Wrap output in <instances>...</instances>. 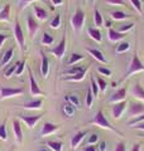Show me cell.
I'll list each match as a JSON object with an SVG mask.
<instances>
[{
    "instance_id": "cell-1",
    "label": "cell",
    "mask_w": 144,
    "mask_h": 151,
    "mask_svg": "<svg viewBox=\"0 0 144 151\" xmlns=\"http://www.w3.org/2000/svg\"><path fill=\"white\" fill-rule=\"evenodd\" d=\"M142 70H144V65H143V63H142V60L139 59V57H138L137 54H134L132 62H130V65H129V69L127 70L125 76L123 77V81H125V79H127L128 77H130L133 73L142 72Z\"/></svg>"
},
{
    "instance_id": "cell-2",
    "label": "cell",
    "mask_w": 144,
    "mask_h": 151,
    "mask_svg": "<svg viewBox=\"0 0 144 151\" xmlns=\"http://www.w3.org/2000/svg\"><path fill=\"white\" fill-rule=\"evenodd\" d=\"M90 124L97 125V126H100V127H103V129H109V130H111V131H114V132H118V130H115L114 127L111 126V124H110V122L106 120V117L104 116L103 111H99L97 113H96L95 117H94V120L91 121Z\"/></svg>"
},
{
    "instance_id": "cell-3",
    "label": "cell",
    "mask_w": 144,
    "mask_h": 151,
    "mask_svg": "<svg viewBox=\"0 0 144 151\" xmlns=\"http://www.w3.org/2000/svg\"><path fill=\"white\" fill-rule=\"evenodd\" d=\"M14 37H15L17 43L19 45V48H20V50L24 52V49H25V38H24V33H23V29L18 19L15 20V24H14Z\"/></svg>"
},
{
    "instance_id": "cell-4",
    "label": "cell",
    "mask_w": 144,
    "mask_h": 151,
    "mask_svg": "<svg viewBox=\"0 0 144 151\" xmlns=\"http://www.w3.org/2000/svg\"><path fill=\"white\" fill-rule=\"evenodd\" d=\"M84 23H85V13L81 9H77L71 19V24L76 32H80L84 27Z\"/></svg>"
},
{
    "instance_id": "cell-5",
    "label": "cell",
    "mask_w": 144,
    "mask_h": 151,
    "mask_svg": "<svg viewBox=\"0 0 144 151\" xmlns=\"http://www.w3.org/2000/svg\"><path fill=\"white\" fill-rule=\"evenodd\" d=\"M23 88H10V87H0V100L10 98L17 94H22Z\"/></svg>"
},
{
    "instance_id": "cell-6",
    "label": "cell",
    "mask_w": 144,
    "mask_h": 151,
    "mask_svg": "<svg viewBox=\"0 0 144 151\" xmlns=\"http://www.w3.org/2000/svg\"><path fill=\"white\" fill-rule=\"evenodd\" d=\"M51 53L55 54V57L56 58H58V59L63 58V55L66 53V37L62 38L61 42L57 44V47H55L53 49H51Z\"/></svg>"
},
{
    "instance_id": "cell-7",
    "label": "cell",
    "mask_w": 144,
    "mask_h": 151,
    "mask_svg": "<svg viewBox=\"0 0 144 151\" xmlns=\"http://www.w3.org/2000/svg\"><path fill=\"white\" fill-rule=\"evenodd\" d=\"M144 113V105L143 103H135L132 102L128 110V116L129 117H134V116H140Z\"/></svg>"
},
{
    "instance_id": "cell-8",
    "label": "cell",
    "mask_w": 144,
    "mask_h": 151,
    "mask_svg": "<svg viewBox=\"0 0 144 151\" xmlns=\"http://www.w3.org/2000/svg\"><path fill=\"white\" fill-rule=\"evenodd\" d=\"M127 106H128V102L125 100L115 103V105L113 106V116H114V119H116V120L120 119V117L123 116L124 111H125Z\"/></svg>"
},
{
    "instance_id": "cell-9",
    "label": "cell",
    "mask_w": 144,
    "mask_h": 151,
    "mask_svg": "<svg viewBox=\"0 0 144 151\" xmlns=\"http://www.w3.org/2000/svg\"><path fill=\"white\" fill-rule=\"evenodd\" d=\"M28 72H29V82H31V93L33 94V96H44V93H43L41 91V88L37 84L36 82V79L34 77H33V73H32V70L31 68H28Z\"/></svg>"
},
{
    "instance_id": "cell-10",
    "label": "cell",
    "mask_w": 144,
    "mask_h": 151,
    "mask_svg": "<svg viewBox=\"0 0 144 151\" xmlns=\"http://www.w3.org/2000/svg\"><path fill=\"white\" fill-rule=\"evenodd\" d=\"M27 25H28V30H29V35L33 38L36 35V33L39 29V24L37 23V20L34 19L33 15H28L27 18Z\"/></svg>"
},
{
    "instance_id": "cell-11",
    "label": "cell",
    "mask_w": 144,
    "mask_h": 151,
    "mask_svg": "<svg viewBox=\"0 0 144 151\" xmlns=\"http://www.w3.org/2000/svg\"><path fill=\"white\" fill-rule=\"evenodd\" d=\"M41 55H42V64H41V73L43 78L48 77V73H49V60H48V57L44 54V52L41 50Z\"/></svg>"
},
{
    "instance_id": "cell-12",
    "label": "cell",
    "mask_w": 144,
    "mask_h": 151,
    "mask_svg": "<svg viewBox=\"0 0 144 151\" xmlns=\"http://www.w3.org/2000/svg\"><path fill=\"white\" fill-rule=\"evenodd\" d=\"M43 117V115H37V116H20V120L24 121L28 126V129H33V127L36 126V124L38 121H39Z\"/></svg>"
},
{
    "instance_id": "cell-13",
    "label": "cell",
    "mask_w": 144,
    "mask_h": 151,
    "mask_svg": "<svg viewBox=\"0 0 144 151\" xmlns=\"http://www.w3.org/2000/svg\"><path fill=\"white\" fill-rule=\"evenodd\" d=\"M58 129H60V126H58V125H55V124H52V122H46V124L43 125V127H42L41 136L51 135V134H53V132H56Z\"/></svg>"
},
{
    "instance_id": "cell-14",
    "label": "cell",
    "mask_w": 144,
    "mask_h": 151,
    "mask_svg": "<svg viewBox=\"0 0 144 151\" xmlns=\"http://www.w3.org/2000/svg\"><path fill=\"white\" fill-rule=\"evenodd\" d=\"M13 131H14V135H15V140L18 144H22L23 141V131H22V126H20V122L18 120H14L13 121Z\"/></svg>"
},
{
    "instance_id": "cell-15",
    "label": "cell",
    "mask_w": 144,
    "mask_h": 151,
    "mask_svg": "<svg viewBox=\"0 0 144 151\" xmlns=\"http://www.w3.org/2000/svg\"><path fill=\"white\" fill-rule=\"evenodd\" d=\"M86 135H87V131H80V132H77V134H76L73 137H72V140H71V147L72 149L77 147V146L81 144V141L85 139Z\"/></svg>"
},
{
    "instance_id": "cell-16",
    "label": "cell",
    "mask_w": 144,
    "mask_h": 151,
    "mask_svg": "<svg viewBox=\"0 0 144 151\" xmlns=\"http://www.w3.org/2000/svg\"><path fill=\"white\" fill-rule=\"evenodd\" d=\"M125 96H127V88H120L118 89V92H115L111 97H110V102H120V101H124L125 100Z\"/></svg>"
},
{
    "instance_id": "cell-17",
    "label": "cell",
    "mask_w": 144,
    "mask_h": 151,
    "mask_svg": "<svg viewBox=\"0 0 144 151\" xmlns=\"http://www.w3.org/2000/svg\"><path fill=\"white\" fill-rule=\"evenodd\" d=\"M124 37H125V35H124L123 33H120V32H118V30H114L111 27H109L108 38H109L110 42H119V40H121Z\"/></svg>"
},
{
    "instance_id": "cell-18",
    "label": "cell",
    "mask_w": 144,
    "mask_h": 151,
    "mask_svg": "<svg viewBox=\"0 0 144 151\" xmlns=\"http://www.w3.org/2000/svg\"><path fill=\"white\" fill-rule=\"evenodd\" d=\"M87 52H89V53H90L91 55L94 57L95 59H97L100 63H104V64H105V63L108 62L106 58H105V57H104V54H103V53H101V52H100L99 49H95V48H87Z\"/></svg>"
},
{
    "instance_id": "cell-19",
    "label": "cell",
    "mask_w": 144,
    "mask_h": 151,
    "mask_svg": "<svg viewBox=\"0 0 144 151\" xmlns=\"http://www.w3.org/2000/svg\"><path fill=\"white\" fill-rule=\"evenodd\" d=\"M132 94L134 97L139 98V100H143L144 101V88L140 83H135L134 84V87L132 89Z\"/></svg>"
},
{
    "instance_id": "cell-20",
    "label": "cell",
    "mask_w": 144,
    "mask_h": 151,
    "mask_svg": "<svg viewBox=\"0 0 144 151\" xmlns=\"http://www.w3.org/2000/svg\"><path fill=\"white\" fill-rule=\"evenodd\" d=\"M87 33H89V35L92 38L95 42H97V43H101V42H103L101 32H100L97 28H89V29H87Z\"/></svg>"
},
{
    "instance_id": "cell-21",
    "label": "cell",
    "mask_w": 144,
    "mask_h": 151,
    "mask_svg": "<svg viewBox=\"0 0 144 151\" xmlns=\"http://www.w3.org/2000/svg\"><path fill=\"white\" fill-rule=\"evenodd\" d=\"M42 105H43L42 100H33V101L25 102L23 107L27 108V110H38V108H42Z\"/></svg>"
},
{
    "instance_id": "cell-22",
    "label": "cell",
    "mask_w": 144,
    "mask_h": 151,
    "mask_svg": "<svg viewBox=\"0 0 144 151\" xmlns=\"http://www.w3.org/2000/svg\"><path fill=\"white\" fill-rule=\"evenodd\" d=\"M34 14H36V17H37V19H39V20H46V19L48 18V13H47V10L46 9H43V8H41V6H38V5H34Z\"/></svg>"
},
{
    "instance_id": "cell-23",
    "label": "cell",
    "mask_w": 144,
    "mask_h": 151,
    "mask_svg": "<svg viewBox=\"0 0 144 151\" xmlns=\"http://www.w3.org/2000/svg\"><path fill=\"white\" fill-rule=\"evenodd\" d=\"M65 101L67 103H70V105H72L73 107H80V105H81L80 98L76 96V94H67L65 97Z\"/></svg>"
},
{
    "instance_id": "cell-24",
    "label": "cell",
    "mask_w": 144,
    "mask_h": 151,
    "mask_svg": "<svg viewBox=\"0 0 144 151\" xmlns=\"http://www.w3.org/2000/svg\"><path fill=\"white\" fill-rule=\"evenodd\" d=\"M86 72H87V68L84 69L82 72H80V73H77V74L70 76V77H66V78H63V79H65V81H72V82H79V81H82V79L85 78V74H86Z\"/></svg>"
},
{
    "instance_id": "cell-25",
    "label": "cell",
    "mask_w": 144,
    "mask_h": 151,
    "mask_svg": "<svg viewBox=\"0 0 144 151\" xmlns=\"http://www.w3.org/2000/svg\"><path fill=\"white\" fill-rule=\"evenodd\" d=\"M9 19H10V5L7 4L4 9H1V12H0V20L1 22H9Z\"/></svg>"
},
{
    "instance_id": "cell-26",
    "label": "cell",
    "mask_w": 144,
    "mask_h": 151,
    "mask_svg": "<svg viewBox=\"0 0 144 151\" xmlns=\"http://www.w3.org/2000/svg\"><path fill=\"white\" fill-rule=\"evenodd\" d=\"M75 110H76V107H73L72 105H70V103H65L63 105V107H62V111H63V113H65V116L66 117H73V115H75Z\"/></svg>"
},
{
    "instance_id": "cell-27",
    "label": "cell",
    "mask_w": 144,
    "mask_h": 151,
    "mask_svg": "<svg viewBox=\"0 0 144 151\" xmlns=\"http://www.w3.org/2000/svg\"><path fill=\"white\" fill-rule=\"evenodd\" d=\"M13 54H14V48H9L5 53L3 55V59H1V65H7L9 62H10V59L13 58Z\"/></svg>"
},
{
    "instance_id": "cell-28",
    "label": "cell",
    "mask_w": 144,
    "mask_h": 151,
    "mask_svg": "<svg viewBox=\"0 0 144 151\" xmlns=\"http://www.w3.org/2000/svg\"><path fill=\"white\" fill-rule=\"evenodd\" d=\"M84 69H86V68H84L82 65H72L71 68H68V69H66L65 72H63V74H70V76H73V74H77V73H80V72H82Z\"/></svg>"
},
{
    "instance_id": "cell-29",
    "label": "cell",
    "mask_w": 144,
    "mask_h": 151,
    "mask_svg": "<svg viewBox=\"0 0 144 151\" xmlns=\"http://www.w3.org/2000/svg\"><path fill=\"white\" fill-rule=\"evenodd\" d=\"M130 49V43L129 42H121L120 44H118V47L115 48V53L116 54H120V53H124Z\"/></svg>"
},
{
    "instance_id": "cell-30",
    "label": "cell",
    "mask_w": 144,
    "mask_h": 151,
    "mask_svg": "<svg viewBox=\"0 0 144 151\" xmlns=\"http://www.w3.org/2000/svg\"><path fill=\"white\" fill-rule=\"evenodd\" d=\"M85 58L84 55H81L79 53H73V54H71L70 57V59H68V62H67V65H73V64H77L80 60H82Z\"/></svg>"
},
{
    "instance_id": "cell-31",
    "label": "cell",
    "mask_w": 144,
    "mask_h": 151,
    "mask_svg": "<svg viewBox=\"0 0 144 151\" xmlns=\"http://www.w3.org/2000/svg\"><path fill=\"white\" fill-rule=\"evenodd\" d=\"M110 15H111V18L114 20H125L128 18V15L124 12H111Z\"/></svg>"
},
{
    "instance_id": "cell-32",
    "label": "cell",
    "mask_w": 144,
    "mask_h": 151,
    "mask_svg": "<svg viewBox=\"0 0 144 151\" xmlns=\"http://www.w3.org/2000/svg\"><path fill=\"white\" fill-rule=\"evenodd\" d=\"M91 91H92V94H94V97H97L99 96V93H100V88H99V84L97 82H96V79L94 77H91Z\"/></svg>"
},
{
    "instance_id": "cell-33",
    "label": "cell",
    "mask_w": 144,
    "mask_h": 151,
    "mask_svg": "<svg viewBox=\"0 0 144 151\" xmlns=\"http://www.w3.org/2000/svg\"><path fill=\"white\" fill-rule=\"evenodd\" d=\"M47 146H49L52 151H62V142L60 141H48Z\"/></svg>"
},
{
    "instance_id": "cell-34",
    "label": "cell",
    "mask_w": 144,
    "mask_h": 151,
    "mask_svg": "<svg viewBox=\"0 0 144 151\" xmlns=\"http://www.w3.org/2000/svg\"><path fill=\"white\" fill-rule=\"evenodd\" d=\"M42 44H44V45H51V44H53V37H52L51 34H48V33H43V37H42Z\"/></svg>"
},
{
    "instance_id": "cell-35",
    "label": "cell",
    "mask_w": 144,
    "mask_h": 151,
    "mask_svg": "<svg viewBox=\"0 0 144 151\" xmlns=\"http://www.w3.org/2000/svg\"><path fill=\"white\" fill-rule=\"evenodd\" d=\"M94 20H95V25H96V28L103 27L104 20H103V17H101V14H100L99 10H95V13H94Z\"/></svg>"
},
{
    "instance_id": "cell-36",
    "label": "cell",
    "mask_w": 144,
    "mask_h": 151,
    "mask_svg": "<svg viewBox=\"0 0 144 151\" xmlns=\"http://www.w3.org/2000/svg\"><path fill=\"white\" fill-rule=\"evenodd\" d=\"M92 101H94V94H92V91H91V88L87 89V94H86V107L90 108L92 107Z\"/></svg>"
},
{
    "instance_id": "cell-37",
    "label": "cell",
    "mask_w": 144,
    "mask_h": 151,
    "mask_svg": "<svg viewBox=\"0 0 144 151\" xmlns=\"http://www.w3.org/2000/svg\"><path fill=\"white\" fill-rule=\"evenodd\" d=\"M17 67H18V63H15V64H13V65H10L5 72H4V77L5 78H10L13 74H15V70H17Z\"/></svg>"
},
{
    "instance_id": "cell-38",
    "label": "cell",
    "mask_w": 144,
    "mask_h": 151,
    "mask_svg": "<svg viewBox=\"0 0 144 151\" xmlns=\"http://www.w3.org/2000/svg\"><path fill=\"white\" fill-rule=\"evenodd\" d=\"M0 140H3V141L8 140V132H7V124L5 122L0 125Z\"/></svg>"
},
{
    "instance_id": "cell-39",
    "label": "cell",
    "mask_w": 144,
    "mask_h": 151,
    "mask_svg": "<svg viewBox=\"0 0 144 151\" xmlns=\"http://www.w3.org/2000/svg\"><path fill=\"white\" fill-rule=\"evenodd\" d=\"M60 25H61V15L60 14H57V15L53 18V20L49 23V27L52 28V29H57Z\"/></svg>"
},
{
    "instance_id": "cell-40",
    "label": "cell",
    "mask_w": 144,
    "mask_h": 151,
    "mask_svg": "<svg viewBox=\"0 0 144 151\" xmlns=\"http://www.w3.org/2000/svg\"><path fill=\"white\" fill-rule=\"evenodd\" d=\"M130 3H132V5L134 6V9L139 13V14H143V10H142V3H140V0H130Z\"/></svg>"
},
{
    "instance_id": "cell-41",
    "label": "cell",
    "mask_w": 144,
    "mask_h": 151,
    "mask_svg": "<svg viewBox=\"0 0 144 151\" xmlns=\"http://www.w3.org/2000/svg\"><path fill=\"white\" fill-rule=\"evenodd\" d=\"M96 82H97V84H99V88H100V92H105L106 91V87H108V83L104 81L103 78H100V77H97V79H96Z\"/></svg>"
},
{
    "instance_id": "cell-42",
    "label": "cell",
    "mask_w": 144,
    "mask_h": 151,
    "mask_svg": "<svg viewBox=\"0 0 144 151\" xmlns=\"http://www.w3.org/2000/svg\"><path fill=\"white\" fill-rule=\"evenodd\" d=\"M24 68H25V60H22V62L18 63V67H17V70H15V76H20L23 73Z\"/></svg>"
},
{
    "instance_id": "cell-43",
    "label": "cell",
    "mask_w": 144,
    "mask_h": 151,
    "mask_svg": "<svg viewBox=\"0 0 144 151\" xmlns=\"http://www.w3.org/2000/svg\"><path fill=\"white\" fill-rule=\"evenodd\" d=\"M144 121V113H143V115H140V116H138V117H135V119H134V120H132L130 122H129V126H134V125H138V124H140V122H143Z\"/></svg>"
},
{
    "instance_id": "cell-44",
    "label": "cell",
    "mask_w": 144,
    "mask_h": 151,
    "mask_svg": "<svg viewBox=\"0 0 144 151\" xmlns=\"http://www.w3.org/2000/svg\"><path fill=\"white\" fill-rule=\"evenodd\" d=\"M133 28H134V23H129V24H127V25H124V27L120 28V30H119V32L124 34V33H127V32H129V30H132Z\"/></svg>"
},
{
    "instance_id": "cell-45",
    "label": "cell",
    "mask_w": 144,
    "mask_h": 151,
    "mask_svg": "<svg viewBox=\"0 0 144 151\" xmlns=\"http://www.w3.org/2000/svg\"><path fill=\"white\" fill-rule=\"evenodd\" d=\"M97 72L104 74V76H108V77H109V76H111V70H110L109 68H105V67H99Z\"/></svg>"
},
{
    "instance_id": "cell-46",
    "label": "cell",
    "mask_w": 144,
    "mask_h": 151,
    "mask_svg": "<svg viewBox=\"0 0 144 151\" xmlns=\"http://www.w3.org/2000/svg\"><path fill=\"white\" fill-rule=\"evenodd\" d=\"M108 4H111V5H120V6H124L125 3L123 0H106Z\"/></svg>"
},
{
    "instance_id": "cell-47",
    "label": "cell",
    "mask_w": 144,
    "mask_h": 151,
    "mask_svg": "<svg viewBox=\"0 0 144 151\" xmlns=\"http://www.w3.org/2000/svg\"><path fill=\"white\" fill-rule=\"evenodd\" d=\"M97 140H99V136L96 135V134L91 135V136H90V139L87 140V145H94V144L97 142Z\"/></svg>"
},
{
    "instance_id": "cell-48",
    "label": "cell",
    "mask_w": 144,
    "mask_h": 151,
    "mask_svg": "<svg viewBox=\"0 0 144 151\" xmlns=\"http://www.w3.org/2000/svg\"><path fill=\"white\" fill-rule=\"evenodd\" d=\"M32 1H34V0H19V8H20V10H23V9L25 8L28 4H31Z\"/></svg>"
},
{
    "instance_id": "cell-49",
    "label": "cell",
    "mask_w": 144,
    "mask_h": 151,
    "mask_svg": "<svg viewBox=\"0 0 144 151\" xmlns=\"http://www.w3.org/2000/svg\"><path fill=\"white\" fill-rule=\"evenodd\" d=\"M114 151H127V147H125V144L124 142H119L116 145V147H115Z\"/></svg>"
},
{
    "instance_id": "cell-50",
    "label": "cell",
    "mask_w": 144,
    "mask_h": 151,
    "mask_svg": "<svg viewBox=\"0 0 144 151\" xmlns=\"http://www.w3.org/2000/svg\"><path fill=\"white\" fill-rule=\"evenodd\" d=\"M8 35H5V34H0V49H1V47H3V43L5 42L7 39H8Z\"/></svg>"
},
{
    "instance_id": "cell-51",
    "label": "cell",
    "mask_w": 144,
    "mask_h": 151,
    "mask_svg": "<svg viewBox=\"0 0 144 151\" xmlns=\"http://www.w3.org/2000/svg\"><path fill=\"white\" fill-rule=\"evenodd\" d=\"M99 150L100 151H106V142H105V141H101V142L99 144Z\"/></svg>"
},
{
    "instance_id": "cell-52",
    "label": "cell",
    "mask_w": 144,
    "mask_h": 151,
    "mask_svg": "<svg viewBox=\"0 0 144 151\" xmlns=\"http://www.w3.org/2000/svg\"><path fill=\"white\" fill-rule=\"evenodd\" d=\"M97 149H96V146H94V145H86V147L84 149V151H96Z\"/></svg>"
},
{
    "instance_id": "cell-53",
    "label": "cell",
    "mask_w": 144,
    "mask_h": 151,
    "mask_svg": "<svg viewBox=\"0 0 144 151\" xmlns=\"http://www.w3.org/2000/svg\"><path fill=\"white\" fill-rule=\"evenodd\" d=\"M140 150H142V145L140 144H134L130 151H140Z\"/></svg>"
},
{
    "instance_id": "cell-54",
    "label": "cell",
    "mask_w": 144,
    "mask_h": 151,
    "mask_svg": "<svg viewBox=\"0 0 144 151\" xmlns=\"http://www.w3.org/2000/svg\"><path fill=\"white\" fill-rule=\"evenodd\" d=\"M51 1L53 5H61V4L63 3V0H51Z\"/></svg>"
},
{
    "instance_id": "cell-55",
    "label": "cell",
    "mask_w": 144,
    "mask_h": 151,
    "mask_svg": "<svg viewBox=\"0 0 144 151\" xmlns=\"http://www.w3.org/2000/svg\"><path fill=\"white\" fill-rule=\"evenodd\" d=\"M133 127H135V129H138V130H143L144 131V124H138V126H133Z\"/></svg>"
},
{
    "instance_id": "cell-56",
    "label": "cell",
    "mask_w": 144,
    "mask_h": 151,
    "mask_svg": "<svg viewBox=\"0 0 144 151\" xmlns=\"http://www.w3.org/2000/svg\"><path fill=\"white\" fill-rule=\"evenodd\" d=\"M39 151H52V150H51V149H46V147H41Z\"/></svg>"
},
{
    "instance_id": "cell-57",
    "label": "cell",
    "mask_w": 144,
    "mask_h": 151,
    "mask_svg": "<svg viewBox=\"0 0 144 151\" xmlns=\"http://www.w3.org/2000/svg\"><path fill=\"white\" fill-rule=\"evenodd\" d=\"M0 12H1V4H0Z\"/></svg>"
},
{
    "instance_id": "cell-58",
    "label": "cell",
    "mask_w": 144,
    "mask_h": 151,
    "mask_svg": "<svg viewBox=\"0 0 144 151\" xmlns=\"http://www.w3.org/2000/svg\"><path fill=\"white\" fill-rule=\"evenodd\" d=\"M140 136H142V137H144V135H140Z\"/></svg>"
},
{
    "instance_id": "cell-59",
    "label": "cell",
    "mask_w": 144,
    "mask_h": 151,
    "mask_svg": "<svg viewBox=\"0 0 144 151\" xmlns=\"http://www.w3.org/2000/svg\"><path fill=\"white\" fill-rule=\"evenodd\" d=\"M92 1H94V3H95V1H96V0H92Z\"/></svg>"
},
{
    "instance_id": "cell-60",
    "label": "cell",
    "mask_w": 144,
    "mask_h": 151,
    "mask_svg": "<svg viewBox=\"0 0 144 151\" xmlns=\"http://www.w3.org/2000/svg\"><path fill=\"white\" fill-rule=\"evenodd\" d=\"M84 1H87V0H84Z\"/></svg>"
}]
</instances>
